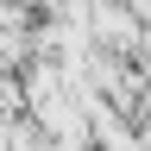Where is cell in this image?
I'll return each mask as SVG.
<instances>
[{
	"mask_svg": "<svg viewBox=\"0 0 151 151\" xmlns=\"http://www.w3.org/2000/svg\"><path fill=\"white\" fill-rule=\"evenodd\" d=\"M126 6H132V13H139V19H145V25H151V0H126Z\"/></svg>",
	"mask_w": 151,
	"mask_h": 151,
	"instance_id": "obj_1",
	"label": "cell"
}]
</instances>
